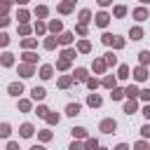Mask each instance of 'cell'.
Segmentation results:
<instances>
[{
    "instance_id": "cell-11",
    "label": "cell",
    "mask_w": 150,
    "mask_h": 150,
    "mask_svg": "<svg viewBox=\"0 0 150 150\" xmlns=\"http://www.w3.org/2000/svg\"><path fill=\"white\" fill-rule=\"evenodd\" d=\"M73 5H75V0H63V2L59 5V12H61V14H68V12L73 9Z\"/></svg>"
},
{
    "instance_id": "cell-19",
    "label": "cell",
    "mask_w": 150,
    "mask_h": 150,
    "mask_svg": "<svg viewBox=\"0 0 150 150\" xmlns=\"http://www.w3.org/2000/svg\"><path fill=\"white\" fill-rule=\"evenodd\" d=\"M19 131H21V136H23V138H28V136H33V124H21V129H19Z\"/></svg>"
},
{
    "instance_id": "cell-16",
    "label": "cell",
    "mask_w": 150,
    "mask_h": 150,
    "mask_svg": "<svg viewBox=\"0 0 150 150\" xmlns=\"http://www.w3.org/2000/svg\"><path fill=\"white\" fill-rule=\"evenodd\" d=\"M73 75H75V80H77V82H87V80H89V77H87V70H84V68H77V70H75Z\"/></svg>"
},
{
    "instance_id": "cell-18",
    "label": "cell",
    "mask_w": 150,
    "mask_h": 150,
    "mask_svg": "<svg viewBox=\"0 0 150 150\" xmlns=\"http://www.w3.org/2000/svg\"><path fill=\"white\" fill-rule=\"evenodd\" d=\"M129 98H136V96H141V91H138V87L136 84H131V87H127V91H124Z\"/></svg>"
},
{
    "instance_id": "cell-49",
    "label": "cell",
    "mask_w": 150,
    "mask_h": 150,
    "mask_svg": "<svg viewBox=\"0 0 150 150\" xmlns=\"http://www.w3.org/2000/svg\"><path fill=\"white\" fill-rule=\"evenodd\" d=\"M84 145H87V148H96V145H98V141H96V138H87V143H84Z\"/></svg>"
},
{
    "instance_id": "cell-21",
    "label": "cell",
    "mask_w": 150,
    "mask_h": 150,
    "mask_svg": "<svg viewBox=\"0 0 150 150\" xmlns=\"http://www.w3.org/2000/svg\"><path fill=\"white\" fill-rule=\"evenodd\" d=\"M61 28H63V23H61L59 19H54V21H49V30H52V33H59Z\"/></svg>"
},
{
    "instance_id": "cell-27",
    "label": "cell",
    "mask_w": 150,
    "mask_h": 150,
    "mask_svg": "<svg viewBox=\"0 0 150 150\" xmlns=\"http://www.w3.org/2000/svg\"><path fill=\"white\" fill-rule=\"evenodd\" d=\"M23 61H26V63H35V61H38V54H33V52H26V54H23Z\"/></svg>"
},
{
    "instance_id": "cell-54",
    "label": "cell",
    "mask_w": 150,
    "mask_h": 150,
    "mask_svg": "<svg viewBox=\"0 0 150 150\" xmlns=\"http://www.w3.org/2000/svg\"><path fill=\"white\" fill-rule=\"evenodd\" d=\"M16 2H19V5H26V2H28V0H16Z\"/></svg>"
},
{
    "instance_id": "cell-42",
    "label": "cell",
    "mask_w": 150,
    "mask_h": 150,
    "mask_svg": "<svg viewBox=\"0 0 150 150\" xmlns=\"http://www.w3.org/2000/svg\"><path fill=\"white\" fill-rule=\"evenodd\" d=\"M105 61H108V66H115V63H117V59H115V54H112V52H108V54H105Z\"/></svg>"
},
{
    "instance_id": "cell-13",
    "label": "cell",
    "mask_w": 150,
    "mask_h": 150,
    "mask_svg": "<svg viewBox=\"0 0 150 150\" xmlns=\"http://www.w3.org/2000/svg\"><path fill=\"white\" fill-rule=\"evenodd\" d=\"M136 108H138V105H136V101H134V98H129V101L124 103V112H127V115H134V112H136Z\"/></svg>"
},
{
    "instance_id": "cell-4",
    "label": "cell",
    "mask_w": 150,
    "mask_h": 150,
    "mask_svg": "<svg viewBox=\"0 0 150 150\" xmlns=\"http://www.w3.org/2000/svg\"><path fill=\"white\" fill-rule=\"evenodd\" d=\"M134 77H136L138 82H143V80H148V68H145V66L141 63V66H138V68L134 70Z\"/></svg>"
},
{
    "instance_id": "cell-14",
    "label": "cell",
    "mask_w": 150,
    "mask_h": 150,
    "mask_svg": "<svg viewBox=\"0 0 150 150\" xmlns=\"http://www.w3.org/2000/svg\"><path fill=\"white\" fill-rule=\"evenodd\" d=\"M105 66H108V61H105V59H96V61H94V70H96V73H103V70H105Z\"/></svg>"
},
{
    "instance_id": "cell-20",
    "label": "cell",
    "mask_w": 150,
    "mask_h": 150,
    "mask_svg": "<svg viewBox=\"0 0 150 150\" xmlns=\"http://www.w3.org/2000/svg\"><path fill=\"white\" fill-rule=\"evenodd\" d=\"M89 21H91V12L89 9H82L80 12V23H89Z\"/></svg>"
},
{
    "instance_id": "cell-30",
    "label": "cell",
    "mask_w": 150,
    "mask_h": 150,
    "mask_svg": "<svg viewBox=\"0 0 150 150\" xmlns=\"http://www.w3.org/2000/svg\"><path fill=\"white\" fill-rule=\"evenodd\" d=\"M35 115H38V117H42V120H47V115H49V110H47L45 105H38V110H35Z\"/></svg>"
},
{
    "instance_id": "cell-7",
    "label": "cell",
    "mask_w": 150,
    "mask_h": 150,
    "mask_svg": "<svg viewBox=\"0 0 150 150\" xmlns=\"http://www.w3.org/2000/svg\"><path fill=\"white\" fill-rule=\"evenodd\" d=\"M134 19H136V21H145V19H148V9H145V7L134 9Z\"/></svg>"
},
{
    "instance_id": "cell-36",
    "label": "cell",
    "mask_w": 150,
    "mask_h": 150,
    "mask_svg": "<svg viewBox=\"0 0 150 150\" xmlns=\"http://www.w3.org/2000/svg\"><path fill=\"white\" fill-rule=\"evenodd\" d=\"M16 19H19V23H26V21H28V12H26V9H21V12L16 14Z\"/></svg>"
},
{
    "instance_id": "cell-25",
    "label": "cell",
    "mask_w": 150,
    "mask_h": 150,
    "mask_svg": "<svg viewBox=\"0 0 150 150\" xmlns=\"http://www.w3.org/2000/svg\"><path fill=\"white\" fill-rule=\"evenodd\" d=\"M68 66H70V59H66V56L56 61V68H59V70H68Z\"/></svg>"
},
{
    "instance_id": "cell-47",
    "label": "cell",
    "mask_w": 150,
    "mask_h": 150,
    "mask_svg": "<svg viewBox=\"0 0 150 150\" xmlns=\"http://www.w3.org/2000/svg\"><path fill=\"white\" fill-rule=\"evenodd\" d=\"M0 45H2V47H7V45H9V35H5V33H2V35H0Z\"/></svg>"
},
{
    "instance_id": "cell-26",
    "label": "cell",
    "mask_w": 150,
    "mask_h": 150,
    "mask_svg": "<svg viewBox=\"0 0 150 150\" xmlns=\"http://www.w3.org/2000/svg\"><path fill=\"white\" fill-rule=\"evenodd\" d=\"M56 42H59V38H47V40H45V49H54Z\"/></svg>"
},
{
    "instance_id": "cell-38",
    "label": "cell",
    "mask_w": 150,
    "mask_h": 150,
    "mask_svg": "<svg viewBox=\"0 0 150 150\" xmlns=\"http://www.w3.org/2000/svg\"><path fill=\"white\" fill-rule=\"evenodd\" d=\"M103 87L112 89V87H115V77H110V75H108V77H103Z\"/></svg>"
},
{
    "instance_id": "cell-45",
    "label": "cell",
    "mask_w": 150,
    "mask_h": 150,
    "mask_svg": "<svg viewBox=\"0 0 150 150\" xmlns=\"http://www.w3.org/2000/svg\"><path fill=\"white\" fill-rule=\"evenodd\" d=\"M77 35H87V23H77Z\"/></svg>"
},
{
    "instance_id": "cell-2",
    "label": "cell",
    "mask_w": 150,
    "mask_h": 150,
    "mask_svg": "<svg viewBox=\"0 0 150 150\" xmlns=\"http://www.w3.org/2000/svg\"><path fill=\"white\" fill-rule=\"evenodd\" d=\"M98 129H101L103 134H112V131L117 129V122H115L112 117H108V120H103V122L98 124Z\"/></svg>"
},
{
    "instance_id": "cell-17",
    "label": "cell",
    "mask_w": 150,
    "mask_h": 150,
    "mask_svg": "<svg viewBox=\"0 0 150 150\" xmlns=\"http://www.w3.org/2000/svg\"><path fill=\"white\" fill-rule=\"evenodd\" d=\"M91 49V45H89V40H80L77 42V52H82V54H87Z\"/></svg>"
},
{
    "instance_id": "cell-50",
    "label": "cell",
    "mask_w": 150,
    "mask_h": 150,
    "mask_svg": "<svg viewBox=\"0 0 150 150\" xmlns=\"http://www.w3.org/2000/svg\"><path fill=\"white\" fill-rule=\"evenodd\" d=\"M141 134H143V136H145V138H150V124H145V127H143V129H141Z\"/></svg>"
},
{
    "instance_id": "cell-9",
    "label": "cell",
    "mask_w": 150,
    "mask_h": 150,
    "mask_svg": "<svg viewBox=\"0 0 150 150\" xmlns=\"http://www.w3.org/2000/svg\"><path fill=\"white\" fill-rule=\"evenodd\" d=\"M73 80H75V75H63V77L59 80V87H61V89H68V87L73 84Z\"/></svg>"
},
{
    "instance_id": "cell-3",
    "label": "cell",
    "mask_w": 150,
    "mask_h": 150,
    "mask_svg": "<svg viewBox=\"0 0 150 150\" xmlns=\"http://www.w3.org/2000/svg\"><path fill=\"white\" fill-rule=\"evenodd\" d=\"M33 73H35L33 63H26V61H23V63L19 66V75H21V77H33Z\"/></svg>"
},
{
    "instance_id": "cell-29",
    "label": "cell",
    "mask_w": 150,
    "mask_h": 150,
    "mask_svg": "<svg viewBox=\"0 0 150 150\" xmlns=\"http://www.w3.org/2000/svg\"><path fill=\"white\" fill-rule=\"evenodd\" d=\"M110 96H112V101H120V98H122V96H127V94H124L122 89H117V87H112V94H110Z\"/></svg>"
},
{
    "instance_id": "cell-35",
    "label": "cell",
    "mask_w": 150,
    "mask_h": 150,
    "mask_svg": "<svg viewBox=\"0 0 150 150\" xmlns=\"http://www.w3.org/2000/svg\"><path fill=\"white\" fill-rule=\"evenodd\" d=\"M124 14H127V7H124V5H117V7H115V16L120 19V16H124Z\"/></svg>"
},
{
    "instance_id": "cell-43",
    "label": "cell",
    "mask_w": 150,
    "mask_h": 150,
    "mask_svg": "<svg viewBox=\"0 0 150 150\" xmlns=\"http://www.w3.org/2000/svg\"><path fill=\"white\" fill-rule=\"evenodd\" d=\"M0 136H2V138H7V136H9V124H7V122L0 127Z\"/></svg>"
},
{
    "instance_id": "cell-32",
    "label": "cell",
    "mask_w": 150,
    "mask_h": 150,
    "mask_svg": "<svg viewBox=\"0 0 150 150\" xmlns=\"http://www.w3.org/2000/svg\"><path fill=\"white\" fill-rule=\"evenodd\" d=\"M35 14H38V16H40V19H45V16H47V14H49V9H47V7H45V5H40V7H38V9H35Z\"/></svg>"
},
{
    "instance_id": "cell-37",
    "label": "cell",
    "mask_w": 150,
    "mask_h": 150,
    "mask_svg": "<svg viewBox=\"0 0 150 150\" xmlns=\"http://www.w3.org/2000/svg\"><path fill=\"white\" fill-rule=\"evenodd\" d=\"M117 77H129V66H120V70H117Z\"/></svg>"
},
{
    "instance_id": "cell-40",
    "label": "cell",
    "mask_w": 150,
    "mask_h": 150,
    "mask_svg": "<svg viewBox=\"0 0 150 150\" xmlns=\"http://www.w3.org/2000/svg\"><path fill=\"white\" fill-rule=\"evenodd\" d=\"M47 124H59V115L56 112H49L47 115Z\"/></svg>"
},
{
    "instance_id": "cell-5",
    "label": "cell",
    "mask_w": 150,
    "mask_h": 150,
    "mask_svg": "<svg viewBox=\"0 0 150 150\" xmlns=\"http://www.w3.org/2000/svg\"><path fill=\"white\" fill-rule=\"evenodd\" d=\"M7 91H9L12 96H19V94L23 91V84H21V82H12V84L7 87Z\"/></svg>"
},
{
    "instance_id": "cell-33",
    "label": "cell",
    "mask_w": 150,
    "mask_h": 150,
    "mask_svg": "<svg viewBox=\"0 0 150 150\" xmlns=\"http://www.w3.org/2000/svg\"><path fill=\"white\" fill-rule=\"evenodd\" d=\"M141 38H143V30H141L138 26H136V28H131V40H141Z\"/></svg>"
},
{
    "instance_id": "cell-41",
    "label": "cell",
    "mask_w": 150,
    "mask_h": 150,
    "mask_svg": "<svg viewBox=\"0 0 150 150\" xmlns=\"http://www.w3.org/2000/svg\"><path fill=\"white\" fill-rule=\"evenodd\" d=\"M28 33H30V26L28 23H21L19 26V35H28Z\"/></svg>"
},
{
    "instance_id": "cell-39",
    "label": "cell",
    "mask_w": 150,
    "mask_h": 150,
    "mask_svg": "<svg viewBox=\"0 0 150 150\" xmlns=\"http://www.w3.org/2000/svg\"><path fill=\"white\" fill-rule=\"evenodd\" d=\"M19 110L21 112H28L30 110V101H19Z\"/></svg>"
},
{
    "instance_id": "cell-55",
    "label": "cell",
    "mask_w": 150,
    "mask_h": 150,
    "mask_svg": "<svg viewBox=\"0 0 150 150\" xmlns=\"http://www.w3.org/2000/svg\"><path fill=\"white\" fill-rule=\"evenodd\" d=\"M141 2H143V5H148V2H150V0H141Z\"/></svg>"
},
{
    "instance_id": "cell-22",
    "label": "cell",
    "mask_w": 150,
    "mask_h": 150,
    "mask_svg": "<svg viewBox=\"0 0 150 150\" xmlns=\"http://www.w3.org/2000/svg\"><path fill=\"white\" fill-rule=\"evenodd\" d=\"M59 42H61V45H70V42H73V33H61V35H59Z\"/></svg>"
},
{
    "instance_id": "cell-15",
    "label": "cell",
    "mask_w": 150,
    "mask_h": 150,
    "mask_svg": "<svg viewBox=\"0 0 150 150\" xmlns=\"http://www.w3.org/2000/svg\"><path fill=\"white\" fill-rule=\"evenodd\" d=\"M52 73H54V68H52V66H42V68H40V77H42V80H49V77H52Z\"/></svg>"
},
{
    "instance_id": "cell-46",
    "label": "cell",
    "mask_w": 150,
    "mask_h": 150,
    "mask_svg": "<svg viewBox=\"0 0 150 150\" xmlns=\"http://www.w3.org/2000/svg\"><path fill=\"white\" fill-rule=\"evenodd\" d=\"M49 138H52V131H47V129L40 131V141H49Z\"/></svg>"
},
{
    "instance_id": "cell-12",
    "label": "cell",
    "mask_w": 150,
    "mask_h": 150,
    "mask_svg": "<svg viewBox=\"0 0 150 150\" xmlns=\"http://www.w3.org/2000/svg\"><path fill=\"white\" fill-rule=\"evenodd\" d=\"M87 103H89L91 108H98V105H101V96H98V94H89V96H87Z\"/></svg>"
},
{
    "instance_id": "cell-34",
    "label": "cell",
    "mask_w": 150,
    "mask_h": 150,
    "mask_svg": "<svg viewBox=\"0 0 150 150\" xmlns=\"http://www.w3.org/2000/svg\"><path fill=\"white\" fill-rule=\"evenodd\" d=\"M70 131H73V136H77V138H84V136H87V131H84L82 127H75V129H70Z\"/></svg>"
},
{
    "instance_id": "cell-10",
    "label": "cell",
    "mask_w": 150,
    "mask_h": 150,
    "mask_svg": "<svg viewBox=\"0 0 150 150\" xmlns=\"http://www.w3.org/2000/svg\"><path fill=\"white\" fill-rule=\"evenodd\" d=\"M66 115H70V117L80 115V103H68L66 105Z\"/></svg>"
},
{
    "instance_id": "cell-23",
    "label": "cell",
    "mask_w": 150,
    "mask_h": 150,
    "mask_svg": "<svg viewBox=\"0 0 150 150\" xmlns=\"http://www.w3.org/2000/svg\"><path fill=\"white\" fill-rule=\"evenodd\" d=\"M35 45H38L35 38H23V40H21V47H26V49H30V47H35Z\"/></svg>"
},
{
    "instance_id": "cell-31",
    "label": "cell",
    "mask_w": 150,
    "mask_h": 150,
    "mask_svg": "<svg viewBox=\"0 0 150 150\" xmlns=\"http://www.w3.org/2000/svg\"><path fill=\"white\" fill-rule=\"evenodd\" d=\"M138 61H141L143 66H148V63H150V52H141V54H138Z\"/></svg>"
},
{
    "instance_id": "cell-48",
    "label": "cell",
    "mask_w": 150,
    "mask_h": 150,
    "mask_svg": "<svg viewBox=\"0 0 150 150\" xmlns=\"http://www.w3.org/2000/svg\"><path fill=\"white\" fill-rule=\"evenodd\" d=\"M61 56H66V59H73L75 56V49H63V54Z\"/></svg>"
},
{
    "instance_id": "cell-6",
    "label": "cell",
    "mask_w": 150,
    "mask_h": 150,
    "mask_svg": "<svg viewBox=\"0 0 150 150\" xmlns=\"http://www.w3.org/2000/svg\"><path fill=\"white\" fill-rule=\"evenodd\" d=\"M30 96H33L35 101H42V98L47 96V91H45L42 87H33V89H30Z\"/></svg>"
},
{
    "instance_id": "cell-53",
    "label": "cell",
    "mask_w": 150,
    "mask_h": 150,
    "mask_svg": "<svg viewBox=\"0 0 150 150\" xmlns=\"http://www.w3.org/2000/svg\"><path fill=\"white\" fill-rule=\"evenodd\" d=\"M110 2H112V0H98V5H101V7H108Z\"/></svg>"
},
{
    "instance_id": "cell-28",
    "label": "cell",
    "mask_w": 150,
    "mask_h": 150,
    "mask_svg": "<svg viewBox=\"0 0 150 150\" xmlns=\"http://www.w3.org/2000/svg\"><path fill=\"white\" fill-rule=\"evenodd\" d=\"M98 84H103V80H96V77H89V80H87V87H89V89H96Z\"/></svg>"
},
{
    "instance_id": "cell-1",
    "label": "cell",
    "mask_w": 150,
    "mask_h": 150,
    "mask_svg": "<svg viewBox=\"0 0 150 150\" xmlns=\"http://www.w3.org/2000/svg\"><path fill=\"white\" fill-rule=\"evenodd\" d=\"M103 45H108V47H115V49H122V47H124V40H122V38H117V35H110V33H105V35H103Z\"/></svg>"
},
{
    "instance_id": "cell-52",
    "label": "cell",
    "mask_w": 150,
    "mask_h": 150,
    "mask_svg": "<svg viewBox=\"0 0 150 150\" xmlns=\"http://www.w3.org/2000/svg\"><path fill=\"white\" fill-rule=\"evenodd\" d=\"M143 115H145V117H148V120H150V103H148V105H145V108H143Z\"/></svg>"
},
{
    "instance_id": "cell-44",
    "label": "cell",
    "mask_w": 150,
    "mask_h": 150,
    "mask_svg": "<svg viewBox=\"0 0 150 150\" xmlns=\"http://www.w3.org/2000/svg\"><path fill=\"white\" fill-rule=\"evenodd\" d=\"M45 30H47V28H45V23H42V21H38V23H35V33H38V35H42Z\"/></svg>"
},
{
    "instance_id": "cell-8",
    "label": "cell",
    "mask_w": 150,
    "mask_h": 150,
    "mask_svg": "<svg viewBox=\"0 0 150 150\" xmlns=\"http://www.w3.org/2000/svg\"><path fill=\"white\" fill-rule=\"evenodd\" d=\"M108 21H110V16H108L105 12H98V14H96V26L103 28V26H108Z\"/></svg>"
},
{
    "instance_id": "cell-51",
    "label": "cell",
    "mask_w": 150,
    "mask_h": 150,
    "mask_svg": "<svg viewBox=\"0 0 150 150\" xmlns=\"http://www.w3.org/2000/svg\"><path fill=\"white\" fill-rule=\"evenodd\" d=\"M141 98H143V101H150V89H143V91H141Z\"/></svg>"
},
{
    "instance_id": "cell-24",
    "label": "cell",
    "mask_w": 150,
    "mask_h": 150,
    "mask_svg": "<svg viewBox=\"0 0 150 150\" xmlns=\"http://www.w3.org/2000/svg\"><path fill=\"white\" fill-rule=\"evenodd\" d=\"M12 63H14V54H9V52H5V54H2V66L7 68V66H12Z\"/></svg>"
}]
</instances>
